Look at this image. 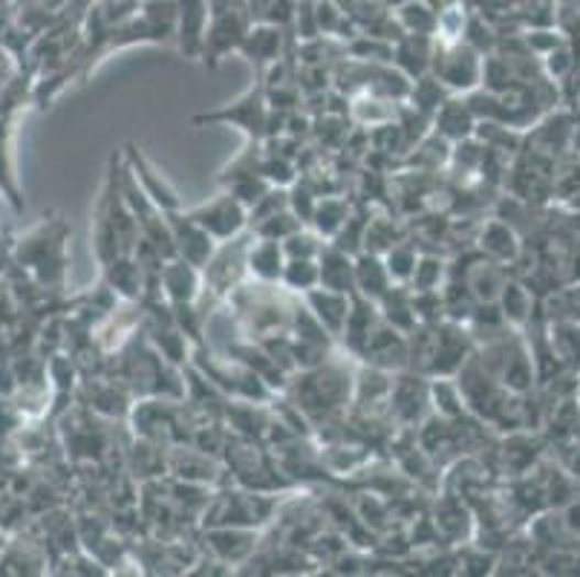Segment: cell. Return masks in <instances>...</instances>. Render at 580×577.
Returning a JSON list of instances; mask_svg holds the SVG:
<instances>
[{
  "label": "cell",
  "instance_id": "1",
  "mask_svg": "<svg viewBox=\"0 0 580 577\" xmlns=\"http://www.w3.org/2000/svg\"><path fill=\"white\" fill-rule=\"evenodd\" d=\"M231 124V128H240L245 137L252 142H263V137L269 133V96H266V84L263 78L249 87V90L234 101V105L215 110V113H203L194 116V124Z\"/></svg>",
  "mask_w": 580,
  "mask_h": 577
},
{
  "label": "cell",
  "instance_id": "22",
  "mask_svg": "<svg viewBox=\"0 0 580 577\" xmlns=\"http://www.w3.org/2000/svg\"><path fill=\"white\" fill-rule=\"evenodd\" d=\"M390 286H393V281H390L382 254L359 251L355 254V295L366 297V301H379Z\"/></svg>",
  "mask_w": 580,
  "mask_h": 577
},
{
  "label": "cell",
  "instance_id": "3",
  "mask_svg": "<svg viewBox=\"0 0 580 577\" xmlns=\"http://www.w3.org/2000/svg\"><path fill=\"white\" fill-rule=\"evenodd\" d=\"M430 76L439 78L453 96H457V92L462 96V92L473 90L477 81H480L482 58L466 41H459V44H439V41H436Z\"/></svg>",
  "mask_w": 580,
  "mask_h": 577
},
{
  "label": "cell",
  "instance_id": "7",
  "mask_svg": "<svg viewBox=\"0 0 580 577\" xmlns=\"http://www.w3.org/2000/svg\"><path fill=\"white\" fill-rule=\"evenodd\" d=\"M471 352V335L457 320H439L434 333V352H430L425 375H457Z\"/></svg>",
  "mask_w": 580,
  "mask_h": 577
},
{
  "label": "cell",
  "instance_id": "5",
  "mask_svg": "<svg viewBox=\"0 0 580 577\" xmlns=\"http://www.w3.org/2000/svg\"><path fill=\"white\" fill-rule=\"evenodd\" d=\"M430 411V390L428 375L413 370H402L393 375V390H390L387 413L396 418L402 427H419Z\"/></svg>",
  "mask_w": 580,
  "mask_h": 577
},
{
  "label": "cell",
  "instance_id": "16",
  "mask_svg": "<svg viewBox=\"0 0 580 577\" xmlns=\"http://www.w3.org/2000/svg\"><path fill=\"white\" fill-rule=\"evenodd\" d=\"M281 46H283V26L277 23H252L245 32L240 53L263 73L275 62H281Z\"/></svg>",
  "mask_w": 580,
  "mask_h": 577
},
{
  "label": "cell",
  "instance_id": "4",
  "mask_svg": "<svg viewBox=\"0 0 580 577\" xmlns=\"http://www.w3.org/2000/svg\"><path fill=\"white\" fill-rule=\"evenodd\" d=\"M252 26V15L249 7H234V0L222 3V7L211 9V21H208L206 46H203V58L208 64L222 62V55H229L231 50H240L245 32Z\"/></svg>",
  "mask_w": 580,
  "mask_h": 577
},
{
  "label": "cell",
  "instance_id": "24",
  "mask_svg": "<svg viewBox=\"0 0 580 577\" xmlns=\"http://www.w3.org/2000/svg\"><path fill=\"white\" fill-rule=\"evenodd\" d=\"M436 12L439 9L425 0H405V3H398L393 18L405 35H436Z\"/></svg>",
  "mask_w": 580,
  "mask_h": 577
},
{
  "label": "cell",
  "instance_id": "10",
  "mask_svg": "<svg viewBox=\"0 0 580 577\" xmlns=\"http://www.w3.org/2000/svg\"><path fill=\"white\" fill-rule=\"evenodd\" d=\"M168 220V228H171V240H174V249H176V258L188 260L191 266L203 269L208 263V258L215 254L217 243L211 240V237L203 231V228L197 226V222L183 211L176 214H168L165 217Z\"/></svg>",
  "mask_w": 580,
  "mask_h": 577
},
{
  "label": "cell",
  "instance_id": "23",
  "mask_svg": "<svg viewBox=\"0 0 580 577\" xmlns=\"http://www.w3.org/2000/svg\"><path fill=\"white\" fill-rule=\"evenodd\" d=\"M350 211H352V203H347V197H318L309 228H315V231H318V235L329 243V240L338 235V228L347 222Z\"/></svg>",
  "mask_w": 580,
  "mask_h": 577
},
{
  "label": "cell",
  "instance_id": "20",
  "mask_svg": "<svg viewBox=\"0 0 580 577\" xmlns=\"http://www.w3.org/2000/svg\"><path fill=\"white\" fill-rule=\"evenodd\" d=\"M375 306H379V315H382L384 324H390V327L398 329V333L407 335L416 324H419V318H416V306H413L411 286H398V283H393V286L375 301Z\"/></svg>",
  "mask_w": 580,
  "mask_h": 577
},
{
  "label": "cell",
  "instance_id": "15",
  "mask_svg": "<svg viewBox=\"0 0 580 577\" xmlns=\"http://www.w3.org/2000/svg\"><path fill=\"white\" fill-rule=\"evenodd\" d=\"M436 39L434 35H402L393 44V62L398 73H405L411 81L428 76L430 64H434Z\"/></svg>",
  "mask_w": 580,
  "mask_h": 577
},
{
  "label": "cell",
  "instance_id": "18",
  "mask_svg": "<svg viewBox=\"0 0 580 577\" xmlns=\"http://www.w3.org/2000/svg\"><path fill=\"white\" fill-rule=\"evenodd\" d=\"M283 266H286L283 243L252 235V243H249V251H245V269H249V277L263 283H281Z\"/></svg>",
  "mask_w": 580,
  "mask_h": 577
},
{
  "label": "cell",
  "instance_id": "27",
  "mask_svg": "<svg viewBox=\"0 0 580 577\" xmlns=\"http://www.w3.org/2000/svg\"><path fill=\"white\" fill-rule=\"evenodd\" d=\"M281 286L289 288L292 295H306L309 288L318 286V260H286Z\"/></svg>",
  "mask_w": 580,
  "mask_h": 577
},
{
  "label": "cell",
  "instance_id": "11",
  "mask_svg": "<svg viewBox=\"0 0 580 577\" xmlns=\"http://www.w3.org/2000/svg\"><path fill=\"white\" fill-rule=\"evenodd\" d=\"M160 292L171 306L199 304L203 295V272L183 258H168L162 263Z\"/></svg>",
  "mask_w": 580,
  "mask_h": 577
},
{
  "label": "cell",
  "instance_id": "17",
  "mask_svg": "<svg viewBox=\"0 0 580 577\" xmlns=\"http://www.w3.org/2000/svg\"><path fill=\"white\" fill-rule=\"evenodd\" d=\"M318 286L355 295V258L336 249L332 243L324 246V251L318 254Z\"/></svg>",
  "mask_w": 580,
  "mask_h": 577
},
{
  "label": "cell",
  "instance_id": "30",
  "mask_svg": "<svg viewBox=\"0 0 580 577\" xmlns=\"http://www.w3.org/2000/svg\"><path fill=\"white\" fill-rule=\"evenodd\" d=\"M402 235H398V226L390 217H370L364 231V251L370 254H384L393 243H398Z\"/></svg>",
  "mask_w": 580,
  "mask_h": 577
},
{
  "label": "cell",
  "instance_id": "21",
  "mask_svg": "<svg viewBox=\"0 0 580 577\" xmlns=\"http://www.w3.org/2000/svg\"><path fill=\"white\" fill-rule=\"evenodd\" d=\"M428 390L434 416L445 418V422H459V418L466 416L468 402L466 395H462V388H459L457 375H430Z\"/></svg>",
  "mask_w": 580,
  "mask_h": 577
},
{
  "label": "cell",
  "instance_id": "25",
  "mask_svg": "<svg viewBox=\"0 0 580 577\" xmlns=\"http://www.w3.org/2000/svg\"><path fill=\"white\" fill-rule=\"evenodd\" d=\"M382 260L384 266H387L390 281L398 283V286H407L413 277V269L419 263V249H416V243H411V240L402 237L398 243H393L387 251H384Z\"/></svg>",
  "mask_w": 580,
  "mask_h": 577
},
{
  "label": "cell",
  "instance_id": "2",
  "mask_svg": "<svg viewBox=\"0 0 580 577\" xmlns=\"http://www.w3.org/2000/svg\"><path fill=\"white\" fill-rule=\"evenodd\" d=\"M185 214H188L215 243H226V240H234V237H240L243 231H249V208H245L234 194H229V190H222L220 197L208 199V203L185 208Z\"/></svg>",
  "mask_w": 580,
  "mask_h": 577
},
{
  "label": "cell",
  "instance_id": "28",
  "mask_svg": "<svg viewBox=\"0 0 580 577\" xmlns=\"http://www.w3.org/2000/svg\"><path fill=\"white\" fill-rule=\"evenodd\" d=\"M324 246H327V240L315 228L304 226L283 240V254H286V260H318Z\"/></svg>",
  "mask_w": 580,
  "mask_h": 577
},
{
  "label": "cell",
  "instance_id": "6",
  "mask_svg": "<svg viewBox=\"0 0 580 577\" xmlns=\"http://www.w3.org/2000/svg\"><path fill=\"white\" fill-rule=\"evenodd\" d=\"M124 165H128L130 174L136 176L139 188L145 190L147 197L153 199V206L160 208L165 217H168V214L183 211L185 206H183V199H179V194H176V188L160 174V167L147 160L136 142L128 144V151H124Z\"/></svg>",
  "mask_w": 580,
  "mask_h": 577
},
{
  "label": "cell",
  "instance_id": "14",
  "mask_svg": "<svg viewBox=\"0 0 580 577\" xmlns=\"http://www.w3.org/2000/svg\"><path fill=\"white\" fill-rule=\"evenodd\" d=\"M101 281L108 283L124 304H142L145 297V274L133 254H119L108 266H101Z\"/></svg>",
  "mask_w": 580,
  "mask_h": 577
},
{
  "label": "cell",
  "instance_id": "13",
  "mask_svg": "<svg viewBox=\"0 0 580 577\" xmlns=\"http://www.w3.org/2000/svg\"><path fill=\"white\" fill-rule=\"evenodd\" d=\"M379 324H382V315H379L375 301H366V297H361V295H352L344 333H341V338H338V341L344 344V350L350 352V358H361L366 341H370V335L375 333Z\"/></svg>",
  "mask_w": 580,
  "mask_h": 577
},
{
  "label": "cell",
  "instance_id": "8",
  "mask_svg": "<svg viewBox=\"0 0 580 577\" xmlns=\"http://www.w3.org/2000/svg\"><path fill=\"white\" fill-rule=\"evenodd\" d=\"M211 7L208 0H176V41L185 58H203Z\"/></svg>",
  "mask_w": 580,
  "mask_h": 577
},
{
  "label": "cell",
  "instance_id": "9",
  "mask_svg": "<svg viewBox=\"0 0 580 577\" xmlns=\"http://www.w3.org/2000/svg\"><path fill=\"white\" fill-rule=\"evenodd\" d=\"M359 361L370 367H379V370L387 372H402L411 367V356H407V335L393 329L390 324H379L375 333L370 335L364 352H361Z\"/></svg>",
  "mask_w": 580,
  "mask_h": 577
},
{
  "label": "cell",
  "instance_id": "29",
  "mask_svg": "<svg viewBox=\"0 0 580 577\" xmlns=\"http://www.w3.org/2000/svg\"><path fill=\"white\" fill-rule=\"evenodd\" d=\"M298 228H304V222L292 214V208H283V211L272 214L266 220H258L254 226H249V231H252L254 237H266V240H277V243H283V240L289 235H295Z\"/></svg>",
  "mask_w": 580,
  "mask_h": 577
},
{
  "label": "cell",
  "instance_id": "19",
  "mask_svg": "<svg viewBox=\"0 0 580 577\" xmlns=\"http://www.w3.org/2000/svg\"><path fill=\"white\" fill-rule=\"evenodd\" d=\"M434 130L451 144L462 142V139H471L473 113L471 107H468V101L457 99V96H448L434 113Z\"/></svg>",
  "mask_w": 580,
  "mask_h": 577
},
{
  "label": "cell",
  "instance_id": "26",
  "mask_svg": "<svg viewBox=\"0 0 580 577\" xmlns=\"http://www.w3.org/2000/svg\"><path fill=\"white\" fill-rule=\"evenodd\" d=\"M448 263L442 258H436V254H419V263L413 269L411 277V292H442L445 281H448Z\"/></svg>",
  "mask_w": 580,
  "mask_h": 577
},
{
  "label": "cell",
  "instance_id": "12",
  "mask_svg": "<svg viewBox=\"0 0 580 577\" xmlns=\"http://www.w3.org/2000/svg\"><path fill=\"white\" fill-rule=\"evenodd\" d=\"M300 301H304L306 309L313 312V318L318 320V324H321V327L338 341L341 333H344L347 315H350L352 295H344V292H332V288H324V286H315V288H309L306 295H300Z\"/></svg>",
  "mask_w": 580,
  "mask_h": 577
}]
</instances>
